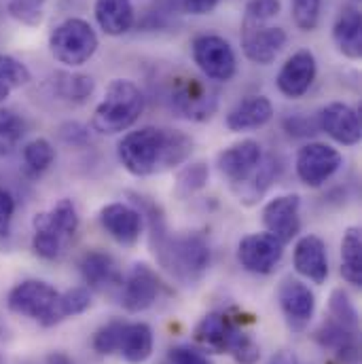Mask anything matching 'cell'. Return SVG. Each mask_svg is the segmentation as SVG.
<instances>
[{
    "label": "cell",
    "mask_w": 362,
    "mask_h": 364,
    "mask_svg": "<svg viewBox=\"0 0 362 364\" xmlns=\"http://www.w3.org/2000/svg\"><path fill=\"white\" fill-rule=\"evenodd\" d=\"M193 138L181 129L147 125L119 140L117 157L132 176L147 178L181 168L193 155Z\"/></svg>",
    "instance_id": "1"
},
{
    "label": "cell",
    "mask_w": 362,
    "mask_h": 364,
    "mask_svg": "<svg viewBox=\"0 0 362 364\" xmlns=\"http://www.w3.org/2000/svg\"><path fill=\"white\" fill-rule=\"evenodd\" d=\"M144 220H149L151 248L157 263L179 284L195 286L206 275L212 261V250L206 237L199 233L170 235L159 210H151Z\"/></svg>",
    "instance_id": "2"
},
{
    "label": "cell",
    "mask_w": 362,
    "mask_h": 364,
    "mask_svg": "<svg viewBox=\"0 0 362 364\" xmlns=\"http://www.w3.org/2000/svg\"><path fill=\"white\" fill-rule=\"evenodd\" d=\"M144 112V93L134 81L115 79L91 117V129L102 136L123 134L136 125Z\"/></svg>",
    "instance_id": "3"
},
{
    "label": "cell",
    "mask_w": 362,
    "mask_h": 364,
    "mask_svg": "<svg viewBox=\"0 0 362 364\" xmlns=\"http://www.w3.org/2000/svg\"><path fill=\"white\" fill-rule=\"evenodd\" d=\"M81 218L73 199H60L49 212H38L32 218V250L45 261H58L79 231Z\"/></svg>",
    "instance_id": "4"
},
{
    "label": "cell",
    "mask_w": 362,
    "mask_h": 364,
    "mask_svg": "<svg viewBox=\"0 0 362 364\" xmlns=\"http://www.w3.org/2000/svg\"><path fill=\"white\" fill-rule=\"evenodd\" d=\"M166 104L184 121L206 123L218 110V91L208 81L191 75H174L166 85Z\"/></svg>",
    "instance_id": "5"
},
{
    "label": "cell",
    "mask_w": 362,
    "mask_h": 364,
    "mask_svg": "<svg viewBox=\"0 0 362 364\" xmlns=\"http://www.w3.org/2000/svg\"><path fill=\"white\" fill-rule=\"evenodd\" d=\"M97 47H100V38L95 30L91 28L90 21L81 17L64 19L49 34L51 55L68 68H79L87 64L95 55Z\"/></svg>",
    "instance_id": "6"
},
{
    "label": "cell",
    "mask_w": 362,
    "mask_h": 364,
    "mask_svg": "<svg viewBox=\"0 0 362 364\" xmlns=\"http://www.w3.org/2000/svg\"><path fill=\"white\" fill-rule=\"evenodd\" d=\"M195 66L201 75L216 83H229L238 73V58L233 47L218 34H199L191 43Z\"/></svg>",
    "instance_id": "7"
},
{
    "label": "cell",
    "mask_w": 362,
    "mask_h": 364,
    "mask_svg": "<svg viewBox=\"0 0 362 364\" xmlns=\"http://www.w3.org/2000/svg\"><path fill=\"white\" fill-rule=\"evenodd\" d=\"M58 290L43 279H23L11 288L6 305L13 314L26 316L41 326H53V307L58 301Z\"/></svg>",
    "instance_id": "8"
},
{
    "label": "cell",
    "mask_w": 362,
    "mask_h": 364,
    "mask_svg": "<svg viewBox=\"0 0 362 364\" xmlns=\"http://www.w3.org/2000/svg\"><path fill=\"white\" fill-rule=\"evenodd\" d=\"M344 166L341 153L324 142H307L299 149L294 170L299 181L309 188H318L331 181Z\"/></svg>",
    "instance_id": "9"
},
{
    "label": "cell",
    "mask_w": 362,
    "mask_h": 364,
    "mask_svg": "<svg viewBox=\"0 0 362 364\" xmlns=\"http://www.w3.org/2000/svg\"><path fill=\"white\" fill-rule=\"evenodd\" d=\"M242 51L244 55L259 66H270L284 49L288 36L284 28L270 26L267 21L242 19Z\"/></svg>",
    "instance_id": "10"
},
{
    "label": "cell",
    "mask_w": 362,
    "mask_h": 364,
    "mask_svg": "<svg viewBox=\"0 0 362 364\" xmlns=\"http://www.w3.org/2000/svg\"><path fill=\"white\" fill-rule=\"evenodd\" d=\"M284 257V244L273 237L272 233H250L238 244V261L240 265L257 275H270L277 269Z\"/></svg>",
    "instance_id": "11"
},
{
    "label": "cell",
    "mask_w": 362,
    "mask_h": 364,
    "mask_svg": "<svg viewBox=\"0 0 362 364\" xmlns=\"http://www.w3.org/2000/svg\"><path fill=\"white\" fill-rule=\"evenodd\" d=\"M318 132L326 134L341 146H356L362 138L361 114L356 108L344 102H331L316 114Z\"/></svg>",
    "instance_id": "12"
},
{
    "label": "cell",
    "mask_w": 362,
    "mask_h": 364,
    "mask_svg": "<svg viewBox=\"0 0 362 364\" xmlns=\"http://www.w3.org/2000/svg\"><path fill=\"white\" fill-rule=\"evenodd\" d=\"M161 292V279L153 267L147 263H136L132 272L121 282V305L129 314H140L153 307Z\"/></svg>",
    "instance_id": "13"
},
{
    "label": "cell",
    "mask_w": 362,
    "mask_h": 364,
    "mask_svg": "<svg viewBox=\"0 0 362 364\" xmlns=\"http://www.w3.org/2000/svg\"><path fill=\"white\" fill-rule=\"evenodd\" d=\"M316 75H318L316 55L309 49H299L280 68L275 77V87L282 95L290 100H299L312 90Z\"/></svg>",
    "instance_id": "14"
},
{
    "label": "cell",
    "mask_w": 362,
    "mask_h": 364,
    "mask_svg": "<svg viewBox=\"0 0 362 364\" xmlns=\"http://www.w3.org/2000/svg\"><path fill=\"white\" fill-rule=\"evenodd\" d=\"M100 225L102 229L121 246H134L144 229V218L140 210L132 203L112 201L100 210Z\"/></svg>",
    "instance_id": "15"
},
{
    "label": "cell",
    "mask_w": 362,
    "mask_h": 364,
    "mask_svg": "<svg viewBox=\"0 0 362 364\" xmlns=\"http://www.w3.org/2000/svg\"><path fill=\"white\" fill-rule=\"evenodd\" d=\"M301 197L297 193L277 195L263 208V225L267 233L277 237L284 246L290 244L301 231Z\"/></svg>",
    "instance_id": "16"
},
{
    "label": "cell",
    "mask_w": 362,
    "mask_h": 364,
    "mask_svg": "<svg viewBox=\"0 0 362 364\" xmlns=\"http://www.w3.org/2000/svg\"><path fill=\"white\" fill-rule=\"evenodd\" d=\"M280 309L294 331H303L316 314V294L301 279H284L277 290Z\"/></svg>",
    "instance_id": "17"
},
{
    "label": "cell",
    "mask_w": 362,
    "mask_h": 364,
    "mask_svg": "<svg viewBox=\"0 0 362 364\" xmlns=\"http://www.w3.org/2000/svg\"><path fill=\"white\" fill-rule=\"evenodd\" d=\"M261 157H263V149L257 140H242V142H235L218 153L216 168L225 181L231 186H235L252 174V170L259 166Z\"/></svg>",
    "instance_id": "18"
},
{
    "label": "cell",
    "mask_w": 362,
    "mask_h": 364,
    "mask_svg": "<svg viewBox=\"0 0 362 364\" xmlns=\"http://www.w3.org/2000/svg\"><path fill=\"white\" fill-rule=\"evenodd\" d=\"M316 343L331 352L337 364H361V346H358V331L346 328L344 324L329 318L314 335Z\"/></svg>",
    "instance_id": "19"
},
{
    "label": "cell",
    "mask_w": 362,
    "mask_h": 364,
    "mask_svg": "<svg viewBox=\"0 0 362 364\" xmlns=\"http://www.w3.org/2000/svg\"><path fill=\"white\" fill-rule=\"evenodd\" d=\"M294 272L301 277L309 279L312 284L322 286L329 277V255H326V244L318 235H303L299 237L294 246V257H292Z\"/></svg>",
    "instance_id": "20"
},
{
    "label": "cell",
    "mask_w": 362,
    "mask_h": 364,
    "mask_svg": "<svg viewBox=\"0 0 362 364\" xmlns=\"http://www.w3.org/2000/svg\"><path fill=\"white\" fill-rule=\"evenodd\" d=\"M273 119V104L267 95H246L240 100L225 119V125L235 132H255L265 127Z\"/></svg>",
    "instance_id": "21"
},
{
    "label": "cell",
    "mask_w": 362,
    "mask_h": 364,
    "mask_svg": "<svg viewBox=\"0 0 362 364\" xmlns=\"http://www.w3.org/2000/svg\"><path fill=\"white\" fill-rule=\"evenodd\" d=\"M280 170H282V166H280V159L277 157L263 155L261 161H259V166L252 170V174L246 181H242L240 184H235V186H231V191L235 193V197H238L240 203H244L248 208L250 205H257L265 197V193L272 188L275 178L280 176Z\"/></svg>",
    "instance_id": "22"
},
{
    "label": "cell",
    "mask_w": 362,
    "mask_h": 364,
    "mask_svg": "<svg viewBox=\"0 0 362 364\" xmlns=\"http://www.w3.org/2000/svg\"><path fill=\"white\" fill-rule=\"evenodd\" d=\"M79 272L90 290L102 292V290L121 286L123 282L117 261L112 259V255L104 250H87L79 261Z\"/></svg>",
    "instance_id": "23"
},
{
    "label": "cell",
    "mask_w": 362,
    "mask_h": 364,
    "mask_svg": "<svg viewBox=\"0 0 362 364\" xmlns=\"http://www.w3.org/2000/svg\"><path fill=\"white\" fill-rule=\"evenodd\" d=\"M333 41L337 51L348 60H361L362 55V13L358 6L348 4L341 9L333 23Z\"/></svg>",
    "instance_id": "24"
},
{
    "label": "cell",
    "mask_w": 362,
    "mask_h": 364,
    "mask_svg": "<svg viewBox=\"0 0 362 364\" xmlns=\"http://www.w3.org/2000/svg\"><path fill=\"white\" fill-rule=\"evenodd\" d=\"M93 15L106 36H123L136 23L132 0H95Z\"/></svg>",
    "instance_id": "25"
},
{
    "label": "cell",
    "mask_w": 362,
    "mask_h": 364,
    "mask_svg": "<svg viewBox=\"0 0 362 364\" xmlns=\"http://www.w3.org/2000/svg\"><path fill=\"white\" fill-rule=\"evenodd\" d=\"M235 333H238V324L227 314H218V311L203 316L201 322L195 326V339L201 346L214 350L216 354H227Z\"/></svg>",
    "instance_id": "26"
},
{
    "label": "cell",
    "mask_w": 362,
    "mask_h": 364,
    "mask_svg": "<svg viewBox=\"0 0 362 364\" xmlns=\"http://www.w3.org/2000/svg\"><path fill=\"white\" fill-rule=\"evenodd\" d=\"M153 346H155L153 328L147 322H132V324L125 322L119 343V354L123 356L125 363H147L153 356Z\"/></svg>",
    "instance_id": "27"
},
{
    "label": "cell",
    "mask_w": 362,
    "mask_h": 364,
    "mask_svg": "<svg viewBox=\"0 0 362 364\" xmlns=\"http://www.w3.org/2000/svg\"><path fill=\"white\" fill-rule=\"evenodd\" d=\"M49 85L60 100H66L73 104L87 102L95 90V81L90 75H81V73H55Z\"/></svg>",
    "instance_id": "28"
},
{
    "label": "cell",
    "mask_w": 362,
    "mask_h": 364,
    "mask_svg": "<svg viewBox=\"0 0 362 364\" xmlns=\"http://www.w3.org/2000/svg\"><path fill=\"white\" fill-rule=\"evenodd\" d=\"M341 275L348 284H362V233L358 227H348L341 240Z\"/></svg>",
    "instance_id": "29"
},
{
    "label": "cell",
    "mask_w": 362,
    "mask_h": 364,
    "mask_svg": "<svg viewBox=\"0 0 362 364\" xmlns=\"http://www.w3.org/2000/svg\"><path fill=\"white\" fill-rule=\"evenodd\" d=\"M90 307L91 292L87 286H77V288H70L66 292H60L58 301H55V307H53V326L68 320V318L85 314Z\"/></svg>",
    "instance_id": "30"
},
{
    "label": "cell",
    "mask_w": 362,
    "mask_h": 364,
    "mask_svg": "<svg viewBox=\"0 0 362 364\" xmlns=\"http://www.w3.org/2000/svg\"><path fill=\"white\" fill-rule=\"evenodd\" d=\"M55 161V149L47 138H34L23 146V164L30 174L38 176L51 168Z\"/></svg>",
    "instance_id": "31"
},
{
    "label": "cell",
    "mask_w": 362,
    "mask_h": 364,
    "mask_svg": "<svg viewBox=\"0 0 362 364\" xmlns=\"http://www.w3.org/2000/svg\"><path fill=\"white\" fill-rule=\"evenodd\" d=\"M23 136H26L23 119L9 108H0V157L11 155Z\"/></svg>",
    "instance_id": "32"
},
{
    "label": "cell",
    "mask_w": 362,
    "mask_h": 364,
    "mask_svg": "<svg viewBox=\"0 0 362 364\" xmlns=\"http://www.w3.org/2000/svg\"><path fill=\"white\" fill-rule=\"evenodd\" d=\"M329 309H331V318L339 324H344L346 328L358 331V311L350 299V294L344 288H335L331 292V301H329Z\"/></svg>",
    "instance_id": "33"
},
{
    "label": "cell",
    "mask_w": 362,
    "mask_h": 364,
    "mask_svg": "<svg viewBox=\"0 0 362 364\" xmlns=\"http://www.w3.org/2000/svg\"><path fill=\"white\" fill-rule=\"evenodd\" d=\"M45 2L47 0H6V11L19 23L36 28L45 19Z\"/></svg>",
    "instance_id": "34"
},
{
    "label": "cell",
    "mask_w": 362,
    "mask_h": 364,
    "mask_svg": "<svg viewBox=\"0 0 362 364\" xmlns=\"http://www.w3.org/2000/svg\"><path fill=\"white\" fill-rule=\"evenodd\" d=\"M320 11H322V0H290L292 21L303 32H312L318 28Z\"/></svg>",
    "instance_id": "35"
},
{
    "label": "cell",
    "mask_w": 362,
    "mask_h": 364,
    "mask_svg": "<svg viewBox=\"0 0 362 364\" xmlns=\"http://www.w3.org/2000/svg\"><path fill=\"white\" fill-rule=\"evenodd\" d=\"M123 326H125V322H121V320H112V322L100 326L93 335V350L100 356H112L115 352H119Z\"/></svg>",
    "instance_id": "36"
},
{
    "label": "cell",
    "mask_w": 362,
    "mask_h": 364,
    "mask_svg": "<svg viewBox=\"0 0 362 364\" xmlns=\"http://www.w3.org/2000/svg\"><path fill=\"white\" fill-rule=\"evenodd\" d=\"M227 354H231L238 364H257L261 360V346L248 333L238 328V333L229 343Z\"/></svg>",
    "instance_id": "37"
},
{
    "label": "cell",
    "mask_w": 362,
    "mask_h": 364,
    "mask_svg": "<svg viewBox=\"0 0 362 364\" xmlns=\"http://www.w3.org/2000/svg\"><path fill=\"white\" fill-rule=\"evenodd\" d=\"M0 79L11 90H19V87H26L32 81V75H30V68L23 62H19L13 55L0 53Z\"/></svg>",
    "instance_id": "38"
},
{
    "label": "cell",
    "mask_w": 362,
    "mask_h": 364,
    "mask_svg": "<svg viewBox=\"0 0 362 364\" xmlns=\"http://www.w3.org/2000/svg\"><path fill=\"white\" fill-rule=\"evenodd\" d=\"M208 176H210V172H208L206 164H201V161L182 168L181 172H179V181H176L179 195L186 197V195H193L195 191L203 188L206 182H208Z\"/></svg>",
    "instance_id": "39"
},
{
    "label": "cell",
    "mask_w": 362,
    "mask_h": 364,
    "mask_svg": "<svg viewBox=\"0 0 362 364\" xmlns=\"http://www.w3.org/2000/svg\"><path fill=\"white\" fill-rule=\"evenodd\" d=\"M161 4L172 13V15H208L212 13L220 0H161Z\"/></svg>",
    "instance_id": "40"
},
{
    "label": "cell",
    "mask_w": 362,
    "mask_h": 364,
    "mask_svg": "<svg viewBox=\"0 0 362 364\" xmlns=\"http://www.w3.org/2000/svg\"><path fill=\"white\" fill-rule=\"evenodd\" d=\"M282 4L280 0H250L246 4L244 17L246 19H255V21H272L273 17H277Z\"/></svg>",
    "instance_id": "41"
},
{
    "label": "cell",
    "mask_w": 362,
    "mask_h": 364,
    "mask_svg": "<svg viewBox=\"0 0 362 364\" xmlns=\"http://www.w3.org/2000/svg\"><path fill=\"white\" fill-rule=\"evenodd\" d=\"M284 129L294 138H307V136L318 134V123H316V119H309L303 114H292L284 121Z\"/></svg>",
    "instance_id": "42"
},
{
    "label": "cell",
    "mask_w": 362,
    "mask_h": 364,
    "mask_svg": "<svg viewBox=\"0 0 362 364\" xmlns=\"http://www.w3.org/2000/svg\"><path fill=\"white\" fill-rule=\"evenodd\" d=\"M168 364H212V360L195 348L176 346L168 352Z\"/></svg>",
    "instance_id": "43"
},
{
    "label": "cell",
    "mask_w": 362,
    "mask_h": 364,
    "mask_svg": "<svg viewBox=\"0 0 362 364\" xmlns=\"http://www.w3.org/2000/svg\"><path fill=\"white\" fill-rule=\"evenodd\" d=\"M15 208L17 205H15V197L11 195V191L0 186V237H9L13 216H15Z\"/></svg>",
    "instance_id": "44"
},
{
    "label": "cell",
    "mask_w": 362,
    "mask_h": 364,
    "mask_svg": "<svg viewBox=\"0 0 362 364\" xmlns=\"http://www.w3.org/2000/svg\"><path fill=\"white\" fill-rule=\"evenodd\" d=\"M60 136L66 144H85L87 142V127L81 123H66L60 127Z\"/></svg>",
    "instance_id": "45"
},
{
    "label": "cell",
    "mask_w": 362,
    "mask_h": 364,
    "mask_svg": "<svg viewBox=\"0 0 362 364\" xmlns=\"http://www.w3.org/2000/svg\"><path fill=\"white\" fill-rule=\"evenodd\" d=\"M267 364H297V356L288 350H282L275 356H272V360Z\"/></svg>",
    "instance_id": "46"
},
{
    "label": "cell",
    "mask_w": 362,
    "mask_h": 364,
    "mask_svg": "<svg viewBox=\"0 0 362 364\" xmlns=\"http://www.w3.org/2000/svg\"><path fill=\"white\" fill-rule=\"evenodd\" d=\"M47 364H75L70 360V356H66L64 352H53L47 356Z\"/></svg>",
    "instance_id": "47"
},
{
    "label": "cell",
    "mask_w": 362,
    "mask_h": 364,
    "mask_svg": "<svg viewBox=\"0 0 362 364\" xmlns=\"http://www.w3.org/2000/svg\"><path fill=\"white\" fill-rule=\"evenodd\" d=\"M11 87H9V85H6V83H4V81H2V79H0V104H2V102H4V100H6V97H9V95H11Z\"/></svg>",
    "instance_id": "48"
}]
</instances>
